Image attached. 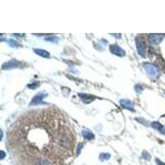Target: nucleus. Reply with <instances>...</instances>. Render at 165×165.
I'll list each match as a JSON object with an SVG mask.
<instances>
[{
    "instance_id": "nucleus-1",
    "label": "nucleus",
    "mask_w": 165,
    "mask_h": 165,
    "mask_svg": "<svg viewBox=\"0 0 165 165\" xmlns=\"http://www.w3.org/2000/svg\"><path fill=\"white\" fill-rule=\"evenodd\" d=\"M10 149L37 165H51L73 154L75 135L64 115L55 108L23 115L8 135Z\"/></svg>"
},
{
    "instance_id": "nucleus-2",
    "label": "nucleus",
    "mask_w": 165,
    "mask_h": 165,
    "mask_svg": "<svg viewBox=\"0 0 165 165\" xmlns=\"http://www.w3.org/2000/svg\"><path fill=\"white\" fill-rule=\"evenodd\" d=\"M144 69H145L148 75L152 78H158L159 77V68L156 67L154 64H150V63H145L143 64Z\"/></svg>"
},
{
    "instance_id": "nucleus-3",
    "label": "nucleus",
    "mask_w": 165,
    "mask_h": 165,
    "mask_svg": "<svg viewBox=\"0 0 165 165\" xmlns=\"http://www.w3.org/2000/svg\"><path fill=\"white\" fill-rule=\"evenodd\" d=\"M135 44L139 55L143 58L146 57V46H145V39L141 36H139L135 38Z\"/></svg>"
},
{
    "instance_id": "nucleus-4",
    "label": "nucleus",
    "mask_w": 165,
    "mask_h": 165,
    "mask_svg": "<svg viewBox=\"0 0 165 165\" xmlns=\"http://www.w3.org/2000/svg\"><path fill=\"white\" fill-rule=\"evenodd\" d=\"M164 35H163V34H150L149 36V41L151 44L158 45L164 39Z\"/></svg>"
},
{
    "instance_id": "nucleus-5",
    "label": "nucleus",
    "mask_w": 165,
    "mask_h": 165,
    "mask_svg": "<svg viewBox=\"0 0 165 165\" xmlns=\"http://www.w3.org/2000/svg\"><path fill=\"white\" fill-rule=\"evenodd\" d=\"M21 65V62L19 61H17V60H10L8 62L5 63V64H3L2 66V69H13V68H17V67H19Z\"/></svg>"
},
{
    "instance_id": "nucleus-6",
    "label": "nucleus",
    "mask_w": 165,
    "mask_h": 165,
    "mask_svg": "<svg viewBox=\"0 0 165 165\" xmlns=\"http://www.w3.org/2000/svg\"><path fill=\"white\" fill-rule=\"evenodd\" d=\"M110 51L112 54L117 55V56H125L126 55V52L124 50H122L120 46H116V45H113V46H110Z\"/></svg>"
},
{
    "instance_id": "nucleus-7",
    "label": "nucleus",
    "mask_w": 165,
    "mask_h": 165,
    "mask_svg": "<svg viewBox=\"0 0 165 165\" xmlns=\"http://www.w3.org/2000/svg\"><path fill=\"white\" fill-rule=\"evenodd\" d=\"M120 103L124 108H126V109L130 111L134 110V103L131 101L128 100V99H121V102H120Z\"/></svg>"
},
{
    "instance_id": "nucleus-8",
    "label": "nucleus",
    "mask_w": 165,
    "mask_h": 165,
    "mask_svg": "<svg viewBox=\"0 0 165 165\" xmlns=\"http://www.w3.org/2000/svg\"><path fill=\"white\" fill-rule=\"evenodd\" d=\"M44 97H45V95H44L43 93H39V94L36 95V96L32 98V102H31V103H30V105L36 106V105H38V104H40V103H41V102H42V99L44 98Z\"/></svg>"
},
{
    "instance_id": "nucleus-9",
    "label": "nucleus",
    "mask_w": 165,
    "mask_h": 165,
    "mask_svg": "<svg viewBox=\"0 0 165 165\" xmlns=\"http://www.w3.org/2000/svg\"><path fill=\"white\" fill-rule=\"evenodd\" d=\"M151 126L153 128L157 130H159L160 133L165 135V127L162 124L159 123V122H158V121H154V122H152Z\"/></svg>"
},
{
    "instance_id": "nucleus-10",
    "label": "nucleus",
    "mask_w": 165,
    "mask_h": 165,
    "mask_svg": "<svg viewBox=\"0 0 165 165\" xmlns=\"http://www.w3.org/2000/svg\"><path fill=\"white\" fill-rule=\"evenodd\" d=\"M34 52L38 55L41 56V57H44V58H50L51 57V55L48 51L42 50V49H34Z\"/></svg>"
},
{
    "instance_id": "nucleus-11",
    "label": "nucleus",
    "mask_w": 165,
    "mask_h": 165,
    "mask_svg": "<svg viewBox=\"0 0 165 165\" xmlns=\"http://www.w3.org/2000/svg\"><path fill=\"white\" fill-rule=\"evenodd\" d=\"M82 133L83 137L88 140H92L94 138V135L91 131H89L88 130H83L82 131Z\"/></svg>"
},
{
    "instance_id": "nucleus-12",
    "label": "nucleus",
    "mask_w": 165,
    "mask_h": 165,
    "mask_svg": "<svg viewBox=\"0 0 165 165\" xmlns=\"http://www.w3.org/2000/svg\"><path fill=\"white\" fill-rule=\"evenodd\" d=\"M78 96L80 97L82 100L85 102H87V103L90 102L92 101V100L94 99V97H93L90 96V95H86V94H79Z\"/></svg>"
},
{
    "instance_id": "nucleus-13",
    "label": "nucleus",
    "mask_w": 165,
    "mask_h": 165,
    "mask_svg": "<svg viewBox=\"0 0 165 165\" xmlns=\"http://www.w3.org/2000/svg\"><path fill=\"white\" fill-rule=\"evenodd\" d=\"M157 63L159 65L161 69H163V70H165V61L162 58H159L157 60Z\"/></svg>"
},
{
    "instance_id": "nucleus-14",
    "label": "nucleus",
    "mask_w": 165,
    "mask_h": 165,
    "mask_svg": "<svg viewBox=\"0 0 165 165\" xmlns=\"http://www.w3.org/2000/svg\"><path fill=\"white\" fill-rule=\"evenodd\" d=\"M110 157L111 156L109 154H100V157H99V159H100V160L101 161H105V160H107V159H109Z\"/></svg>"
},
{
    "instance_id": "nucleus-15",
    "label": "nucleus",
    "mask_w": 165,
    "mask_h": 165,
    "mask_svg": "<svg viewBox=\"0 0 165 165\" xmlns=\"http://www.w3.org/2000/svg\"><path fill=\"white\" fill-rule=\"evenodd\" d=\"M46 41H51V42H57L58 41V39L55 37H47L45 39Z\"/></svg>"
},
{
    "instance_id": "nucleus-16",
    "label": "nucleus",
    "mask_w": 165,
    "mask_h": 165,
    "mask_svg": "<svg viewBox=\"0 0 165 165\" xmlns=\"http://www.w3.org/2000/svg\"><path fill=\"white\" fill-rule=\"evenodd\" d=\"M9 45L11 46H13V47H16V46H18L19 44L17 42V41H13V40H9Z\"/></svg>"
},
{
    "instance_id": "nucleus-17",
    "label": "nucleus",
    "mask_w": 165,
    "mask_h": 165,
    "mask_svg": "<svg viewBox=\"0 0 165 165\" xmlns=\"http://www.w3.org/2000/svg\"><path fill=\"white\" fill-rule=\"evenodd\" d=\"M156 163H157V164L158 165H165V164H164L162 161H160L159 159H156Z\"/></svg>"
},
{
    "instance_id": "nucleus-18",
    "label": "nucleus",
    "mask_w": 165,
    "mask_h": 165,
    "mask_svg": "<svg viewBox=\"0 0 165 165\" xmlns=\"http://www.w3.org/2000/svg\"><path fill=\"white\" fill-rule=\"evenodd\" d=\"M5 153L4 151H1V157H0V159H3L4 158Z\"/></svg>"
}]
</instances>
